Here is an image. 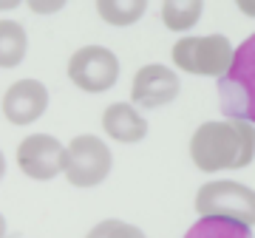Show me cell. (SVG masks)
I'll return each mask as SVG.
<instances>
[{"instance_id":"obj_18","label":"cell","mask_w":255,"mask_h":238,"mask_svg":"<svg viewBox=\"0 0 255 238\" xmlns=\"http://www.w3.org/2000/svg\"><path fill=\"white\" fill-rule=\"evenodd\" d=\"M23 0H0V11H11V9H17Z\"/></svg>"},{"instance_id":"obj_3","label":"cell","mask_w":255,"mask_h":238,"mask_svg":"<svg viewBox=\"0 0 255 238\" xmlns=\"http://www.w3.org/2000/svg\"><path fill=\"white\" fill-rule=\"evenodd\" d=\"M233 43L224 34H187L182 40H176L173 46V63L176 68H182L184 74H196V77H216L230 68L233 63Z\"/></svg>"},{"instance_id":"obj_7","label":"cell","mask_w":255,"mask_h":238,"mask_svg":"<svg viewBox=\"0 0 255 238\" xmlns=\"http://www.w3.org/2000/svg\"><path fill=\"white\" fill-rule=\"evenodd\" d=\"M65 145L51 133H31L17 145V167L34 182H51L63 173Z\"/></svg>"},{"instance_id":"obj_8","label":"cell","mask_w":255,"mask_h":238,"mask_svg":"<svg viewBox=\"0 0 255 238\" xmlns=\"http://www.w3.org/2000/svg\"><path fill=\"white\" fill-rule=\"evenodd\" d=\"M182 91V80L173 68L162 63H147L133 74V85H130V102L139 108H162L179 97Z\"/></svg>"},{"instance_id":"obj_12","label":"cell","mask_w":255,"mask_h":238,"mask_svg":"<svg viewBox=\"0 0 255 238\" xmlns=\"http://www.w3.org/2000/svg\"><path fill=\"white\" fill-rule=\"evenodd\" d=\"M182 238H253V227L219 216H199V221L190 224Z\"/></svg>"},{"instance_id":"obj_20","label":"cell","mask_w":255,"mask_h":238,"mask_svg":"<svg viewBox=\"0 0 255 238\" xmlns=\"http://www.w3.org/2000/svg\"><path fill=\"white\" fill-rule=\"evenodd\" d=\"M0 238H6V219H3V213H0Z\"/></svg>"},{"instance_id":"obj_13","label":"cell","mask_w":255,"mask_h":238,"mask_svg":"<svg viewBox=\"0 0 255 238\" xmlns=\"http://www.w3.org/2000/svg\"><path fill=\"white\" fill-rule=\"evenodd\" d=\"M204 0H162V23L170 31H190L201 20Z\"/></svg>"},{"instance_id":"obj_16","label":"cell","mask_w":255,"mask_h":238,"mask_svg":"<svg viewBox=\"0 0 255 238\" xmlns=\"http://www.w3.org/2000/svg\"><path fill=\"white\" fill-rule=\"evenodd\" d=\"M26 3L34 14H57V11L65 9L68 0H26Z\"/></svg>"},{"instance_id":"obj_17","label":"cell","mask_w":255,"mask_h":238,"mask_svg":"<svg viewBox=\"0 0 255 238\" xmlns=\"http://www.w3.org/2000/svg\"><path fill=\"white\" fill-rule=\"evenodd\" d=\"M236 6L244 11L247 17H255V0H236Z\"/></svg>"},{"instance_id":"obj_15","label":"cell","mask_w":255,"mask_h":238,"mask_svg":"<svg viewBox=\"0 0 255 238\" xmlns=\"http://www.w3.org/2000/svg\"><path fill=\"white\" fill-rule=\"evenodd\" d=\"M85 238H147V236L139 227L128 224V221L105 219V221H100L97 227L88 230V236H85Z\"/></svg>"},{"instance_id":"obj_11","label":"cell","mask_w":255,"mask_h":238,"mask_svg":"<svg viewBox=\"0 0 255 238\" xmlns=\"http://www.w3.org/2000/svg\"><path fill=\"white\" fill-rule=\"evenodd\" d=\"M28 34L17 20H0V68H17L26 60Z\"/></svg>"},{"instance_id":"obj_4","label":"cell","mask_w":255,"mask_h":238,"mask_svg":"<svg viewBox=\"0 0 255 238\" xmlns=\"http://www.w3.org/2000/svg\"><path fill=\"white\" fill-rule=\"evenodd\" d=\"M114 167L111 147L94 133H80L65 145L63 173L74 187H97L108 179Z\"/></svg>"},{"instance_id":"obj_5","label":"cell","mask_w":255,"mask_h":238,"mask_svg":"<svg viewBox=\"0 0 255 238\" xmlns=\"http://www.w3.org/2000/svg\"><path fill=\"white\" fill-rule=\"evenodd\" d=\"M196 213L233 219L247 227H255V190L241 182H230V179L207 182L196 193Z\"/></svg>"},{"instance_id":"obj_2","label":"cell","mask_w":255,"mask_h":238,"mask_svg":"<svg viewBox=\"0 0 255 238\" xmlns=\"http://www.w3.org/2000/svg\"><path fill=\"white\" fill-rule=\"evenodd\" d=\"M219 105L227 119L255 125V31L233 51L230 68L219 77Z\"/></svg>"},{"instance_id":"obj_1","label":"cell","mask_w":255,"mask_h":238,"mask_svg":"<svg viewBox=\"0 0 255 238\" xmlns=\"http://www.w3.org/2000/svg\"><path fill=\"white\" fill-rule=\"evenodd\" d=\"M190 159L201 173L241 170L255 159V125L227 117L201 122L190 136Z\"/></svg>"},{"instance_id":"obj_19","label":"cell","mask_w":255,"mask_h":238,"mask_svg":"<svg viewBox=\"0 0 255 238\" xmlns=\"http://www.w3.org/2000/svg\"><path fill=\"white\" fill-rule=\"evenodd\" d=\"M3 176H6V156L0 150V182H3Z\"/></svg>"},{"instance_id":"obj_14","label":"cell","mask_w":255,"mask_h":238,"mask_svg":"<svg viewBox=\"0 0 255 238\" xmlns=\"http://www.w3.org/2000/svg\"><path fill=\"white\" fill-rule=\"evenodd\" d=\"M97 11L108 26H133L147 11V0H97Z\"/></svg>"},{"instance_id":"obj_10","label":"cell","mask_w":255,"mask_h":238,"mask_svg":"<svg viewBox=\"0 0 255 238\" xmlns=\"http://www.w3.org/2000/svg\"><path fill=\"white\" fill-rule=\"evenodd\" d=\"M102 128H105V133L111 139L133 145V142H142L147 136V119L139 114L136 105H130V102H114L102 114Z\"/></svg>"},{"instance_id":"obj_9","label":"cell","mask_w":255,"mask_h":238,"mask_svg":"<svg viewBox=\"0 0 255 238\" xmlns=\"http://www.w3.org/2000/svg\"><path fill=\"white\" fill-rule=\"evenodd\" d=\"M48 88L40 80H17L3 94V117L11 125H31L46 114Z\"/></svg>"},{"instance_id":"obj_6","label":"cell","mask_w":255,"mask_h":238,"mask_svg":"<svg viewBox=\"0 0 255 238\" xmlns=\"http://www.w3.org/2000/svg\"><path fill=\"white\" fill-rule=\"evenodd\" d=\"M68 80L85 94H105L119 80V60L105 46H82L68 60Z\"/></svg>"}]
</instances>
